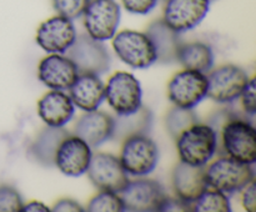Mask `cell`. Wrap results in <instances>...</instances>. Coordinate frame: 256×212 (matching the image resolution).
Instances as JSON below:
<instances>
[{"label": "cell", "instance_id": "obj_1", "mask_svg": "<svg viewBox=\"0 0 256 212\" xmlns=\"http://www.w3.org/2000/svg\"><path fill=\"white\" fill-rule=\"evenodd\" d=\"M218 149L222 156H229L236 161L254 165L256 161V131L252 120L242 112L232 109V114L219 126L215 127Z\"/></svg>", "mask_w": 256, "mask_h": 212}, {"label": "cell", "instance_id": "obj_2", "mask_svg": "<svg viewBox=\"0 0 256 212\" xmlns=\"http://www.w3.org/2000/svg\"><path fill=\"white\" fill-rule=\"evenodd\" d=\"M180 161L192 166H206L218 151V137L209 124H194L176 140Z\"/></svg>", "mask_w": 256, "mask_h": 212}, {"label": "cell", "instance_id": "obj_3", "mask_svg": "<svg viewBox=\"0 0 256 212\" xmlns=\"http://www.w3.org/2000/svg\"><path fill=\"white\" fill-rule=\"evenodd\" d=\"M205 179L208 187L225 192L242 191L254 181L255 171L252 165L236 161L229 156H220L205 166Z\"/></svg>", "mask_w": 256, "mask_h": 212}, {"label": "cell", "instance_id": "obj_4", "mask_svg": "<svg viewBox=\"0 0 256 212\" xmlns=\"http://www.w3.org/2000/svg\"><path fill=\"white\" fill-rule=\"evenodd\" d=\"M119 159L128 175L142 177L156 167L159 149L149 135H138L122 141Z\"/></svg>", "mask_w": 256, "mask_h": 212}, {"label": "cell", "instance_id": "obj_5", "mask_svg": "<svg viewBox=\"0 0 256 212\" xmlns=\"http://www.w3.org/2000/svg\"><path fill=\"white\" fill-rule=\"evenodd\" d=\"M65 52L74 62L78 74L102 75L110 69L112 59L106 46L86 34L76 35L75 41Z\"/></svg>", "mask_w": 256, "mask_h": 212}, {"label": "cell", "instance_id": "obj_6", "mask_svg": "<svg viewBox=\"0 0 256 212\" xmlns=\"http://www.w3.org/2000/svg\"><path fill=\"white\" fill-rule=\"evenodd\" d=\"M112 47L122 61L135 69H146L156 62V51L145 32L124 30L112 36Z\"/></svg>", "mask_w": 256, "mask_h": 212}, {"label": "cell", "instance_id": "obj_7", "mask_svg": "<svg viewBox=\"0 0 256 212\" xmlns=\"http://www.w3.org/2000/svg\"><path fill=\"white\" fill-rule=\"evenodd\" d=\"M208 96V76L196 70L176 72L168 85V97L174 106L194 109Z\"/></svg>", "mask_w": 256, "mask_h": 212}, {"label": "cell", "instance_id": "obj_8", "mask_svg": "<svg viewBox=\"0 0 256 212\" xmlns=\"http://www.w3.org/2000/svg\"><path fill=\"white\" fill-rule=\"evenodd\" d=\"M142 86L136 77L126 71H118L105 86V97L116 115H128L142 106Z\"/></svg>", "mask_w": 256, "mask_h": 212}, {"label": "cell", "instance_id": "obj_9", "mask_svg": "<svg viewBox=\"0 0 256 212\" xmlns=\"http://www.w3.org/2000/svg\"><path fill=\"white\" fill-rule=\"evenodd\" d=\"M125 211L155 212L162 211L166 199L164 187L152 179H136L126 184L119 192Z\"/></svg>", "mask_w": 256, "mask_h": 212}, {"label": "cell", "instance_id": "obj_10", "mask_svg": "<svg viewBox=\"0 0 256 212\" xmlns=\"http://www.w3.org/2000/svg\"><path fill=\"white\" fill-rule=\"evenodd\" d=\"M249 81V75L236 65H222L208 75V96L219 104H230L239 99Z\"/></svg>", "mask_w": 256, "mask_h": 212}, {"label": "cell", "instance_id": "obj_11", "mask_svg": "<svg viewBox=\"0 0 256 212\" xmlns=\"http://www.w3.org/2000/svg\"><path fill=\"white\" fill-rule=\"evenodd\" d=\"M88 35L99 41L112 39L120 22V6L115 0H90L84 11Z\"/></svg>", "mask_w": 256, "mask_h": 212}, {"label": "cell", "instance_id": "obj_12", "mask_svg": "<svg viewBox=\"0 0 256 212\" xmlns=\"http://www.w3.org/2000/svg\"><path fill=\"white\" fill-rule=\"evenodd\" d=\"M88 176L95 187L119 194L129 182L126 171L122 167L119 157L112 154H95L92 156Z\"/></svg>", "mask_w": 256, "mask_h": 212}, {"label": "cell", "instance_id": "obj_13", "mask_svg": "<svg viewBox=\"0 0 256 212\" xmlns=\"http://www.w3.org/2000/svg\"><path fill=\"white\" fill-rule=\"evenodd\" d=\"M164 21L178 32L196 27L209 12L210 0H165Z\"/></svg>", "mask_w": 256, "mask_h": 212}, {"label": "cell", "instance_id": "obj_14", "mask_svg": "<svg viewBox=\"0 0 256 212\" xmlns=\"http://www.w3.org/2000/svg\"><path fill=\"white\" fill-rule=\"evenodd\" d=\"M76 39L72 20L58 15L45 20L36 32V42L42 50L52 54H62Z\"/></svg>", "mask_w": 256, "mask_h": 212}, {"label": "cell", "instance_id": "obj_15", "mask_svg": "<svg viewBox=\"0 0 256 212\" xmlns=\"http://www.w3.org/2000/svg\"><path fill=\"white\" fill-rule=\"evenodd\" d=\"M92 156V147L84 140L76 135H69L59 145L55 166L66 176H82L86 172Z\"/></svg>", "mask_w": 256, "mask_h": 212}, {"label": "cell", "instance_id": "obj_16", "mask_svg": "<svg viewBox=\"0 0 256 212\" xmlns=\"http://www.w3.org/2000/svg\"><path fill=\"white\" fill-rule=\"evenodd\" d=\"M38 76L52 90H69L79 74L74 62L66 55L52 54L40 61Z\"/></svg>", "mask_w": 256, "mask_h": 212}, {"label": "cell", "instance_id": "obj_17", "mask_svg": "<svg viewBox=\"0 0 256 212\" xmlns=\"http://www.w3.org/2000/svg\"><path fill=\"white\" fill-rule=\"evenodd\" d=\"M114 130V117L104 111H85L75 124L74 132L90 147H99L112 139Z\"/></svg>", "mask_w": 256, "mask_h": 212}, {"label": "cell", "instance_id": "obj_18", "mask_svg": "<svg viewBox=\"0 0 256 212\" xmlns=\"http://www.w3.org/2000/svg\"><path fill=\"white\" fill-rule=\"evenodd\" d=\"M145 34L149 36L152 45H154L155 51H156L158 64L178 62L180 47L184 44L180 32L169 26L164 21V19H159L152 21L148 26Z\"/></svg>", "mask_w": 256, "mask_h": 212}, {"label": "cell", "instance_id": "obj_19", "mask_svg": "<svg viewBox=\"0 0 256 212\" xmlns=\"http://www.w3.org/2000/svg\"><path fill=\"white\" fill-rule=\"evenodd\" d=\"M172 182L176 197L190 204L208 189L205 166H192L180 161L172 170Z\"/></svg>", "mask_w": 256, "mask_h": 212}, {"label": "cell", "instance_id": "obj_20", "mask_svg": "<svg viewBox=\"0 0 256 212\" xmlns=\"http://www.w3.org/2000/svg\"><path fill=\"white\" fill-rule=\"evenodd\" d=\"M74 112L75 105L62 90H52L38 102V114L48 126H65L72 119Z\"/></svg>", "mask_w": 256, "mask_h": 212}, {"label": "cell", "instance_id": "obj_21", "mask_svg": "<svg viewBox=\"0 0 256 212\" xmlns=\"http://www.w3.org/2000/svg\"><path fill=\"white\" fill-rule=\"evenodd\" d=\"M69 91L72 104L84 111L98 110L105 99V85L99 75L79 74Z\"/></svg>", "mask_w": 256, "mask_h": 212}, {"label": "cell", "instance_id": "obj_22", "mask_svg": "<svg viewBox=\"0 0 256 212\" xmlns=\"http://www.w3.org/2000/svg\"><path fill=\"white\" fill-rule=\"evenodd\" d=\"M70 132L62 127L46 126L38 134L29 149V155L35 162L46 167L55 166V155L62 140Z\"/></svg>", "mask_w": 256, "mask_h": 212}, {"label": "cell", "instance_id": "obj_23", "mask_svg": "<svg viewBox=\"0 0 256 212\" xmlns=\"http://www.w3.org/2000/svg\"><path fill=\"white\" fill-rule=\"evenodd\" d=\"M152 129V112L149 107L140 106L136 111L114 117L112 140L122 142L138 135H149Z\"/></svg>", "mask_w": 256, "mask_h": 212}, {"label": "cell", "instance_id": "obj_24", "mask_svg": "<svg viewBox=\"0 0 256 212\" xmlns=\"http://www.w3.org/2000/svg\"><path fill=\"white\" fill-rule=\"evenodd\" d=\"M214 51L212 46L202 41L182 44L178 55V62L184 69L196 70L208 74L214 66Z\"/></svg>", "mask_w": 256, "mask_h": 212}, {"label": "cell", "instance_id": "obj_25", "mask_svg": "<svg viewBox=\"0 0 256 212\" xmlns=\"http://www.w3.org/2000/svg\"><path fill=\"white\" fill-rule=\"evenodd\" d=\"M192 212H230L229 197L219 190L208 187L196 200L190 202Z\"/></svg>", "mask_w": 256, "mask_h": 212}, {"label": "cell", "instance_id": "obj_26", "mask_svg": "<svg viewBox=\"0 0 256 212\" xmlns=\"http://www.w3.org/2000/svg\"><path fill=\"white\" fill-rule=\"evenodd\" d=\"M198 122V116L192 109L174 106L165 117V125L170 136L176 140L185 130Z\"/></svg>", "mask_w": 256, "mask_h": 212}, {"label": "cell", "instance_id": "obj_27", "mask_svg": "<svg viewBox=\"0 0 256 212\" xmlns=\"http://www.w3.org/2000/svg\"><path fill=\"white\" fill-rule=\"evenodd\" d=\"M89 212H122L125 211L122 197L118 192L100 190L89 201L86 207Z\"/></svg>", "mask_w": 256, "mask_h": 212}, {"label": "cell", "instance_id": "obj_28", "mask_svg": "<svg viewBox=\"0 0 256 212\" xmlns=\"http://www.w3.org/2000/svg\"><path fill=\"white\" fill-rule=\"evenodd\" d=\"M90 0H52L55 11L70 20L82 16Z\"/></svg>", "mask_w": 256, "mask_h": 212}, {"label": "cell", "instance_id": "obj_29", "mask_svg": "<svg viewBox=\"0 0 256 212\" xmlns=\"http://www.w3.org/2000/svg\"><path fill=\"white\" fill-rule=\"evenodd\" d=\"M22 205V195L15 187L0 185V212H20Z\"/></svg>", "mask_w": 256, "mask_h": 212}, {"label": "cell", "instance_id": "obj_30", "mask_svg": "<svg viewBox=\"0 0 256 212\" xmlns=\"http://www.w3.org/2000/svg\"><path fill=\"white\" fill-rule=\"evenodd\" d=\"M240 102H242V114L246 116L252 117L255 116L256 111V102H255V79H249L246 86L242 90V92L239 96Z\"/></svg>", "mask_w": 256, "mask_h": 212}, {"label": "cell", "instance_id": "obj_31", "mask_svg": "<svg viewBox=\"0 0 256 212\" xmlns=\"http://www.w3.org/2000/svg\"><path fill=\"white\" fill-rule=\"evenodd\" d=\"M125 9L132 14L146 15L156 6L159 0H122Z\"/></svg>", "mask_w": 256, "mask_h": 212}, {"label": "cell", "instance_id": "obj_32", "mask_svg": "<svg viewBox=\"0 0 256 212\" xmlns=\"http://www.w3.org/2000/svg\"><path fill=\"white\" fill-rule=\"evenodd\" d=\"M192 212V207H190L189 202L182 201L179 197H172L168 195L165 199L164 204L162 206V212Z\"/></svg>", "mask_w": 256, "mask_h": 212}, {"label": "cell", "instance_id": "obj_33", "mask_svg": "<svg viewBox=\"0 0 256 212\" xmlns=\"http://www.w3.org/2000/svg\"><path fill=\"white\" fill-rule=\"evenodd\" d=\"M244 191H242V206L244 209L246 210L248 212H255V207H256V202H255V181L250 182L248 186H245Z\"/></svg>", "mask_w": 256, "mask_h": 212}, {"label": "cell", "instance_id": "obj_34", "mask_svg": "<svg viewBox=\"0 0 256 212\" xmlns=\"http://www.w3.org/2000/svg\"><path fill=\"white\" fill-rule=\"evenodd\" d=\"M52 211L54 212H84L85 209H82V205L79 202H76L75 200L72 199H62L54 205L52 207Z\"/></svg>", "mask_w": 256, "mask_h": 212}, {"label": "cell", "instance_id": "obj_35", "mask_svg": "<svg viewBox=\"0 0 256 212\" xmlns=\"http://www.w3.org/2000/svg\"><path fill=\"white\" fill-rule=\"evenodd\" d=\"M49 209L44 204L39 201H32L26 205H22V209L20 212H48Z\"/></svg>", "mask_w": 256, "mask_h": 212}, {"label": "cell", "instance_id": "obj_36", "mask_svg": "<svg viewBox=\"0 0 256 212\" xmlns=\"http://www.w3.org/2000/svg\"><path fill=\"white\" fill-rule=\"evenodd\" d=\"M210 1H214V0H210Z\"/></svg>", "mask_w": 256, "mask_h": 212}]
</instances>
